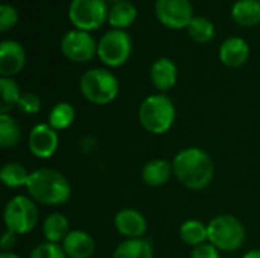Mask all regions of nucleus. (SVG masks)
Segmentation results:
<instances>
[{
	"label": "nucleus",
	"mask_w": 260,
	"mask_h": 258,
	"mask_svg": "<svg viewBox=\"0 0 260 258\" xmlns=\"http://www.w3.org/2000/svg\"><path fill=\"white\" fill-rule=\"evenodd\" d=\"M0 114H8L14 106H17L23 94L18 84L12 78H0Z\"/></svg>",
	"instance_id": "393cba45"
},
{
	"label": "nucleus",
	"mask_w": 260,
	"mask_h": 258,
	"mask_svg": "<svg viewBox=\"0 0 260 258\" xmlns=\"http://www.w3.org/2000/svg\"><path fill=\"white\" fill-rule=\"evenodd\" d=\"M17 108L23 113V114H27V116H32V114H37L40 109H41V100L37 94L34 93H23L20 100H18V105Z\"/></svg>",
	"instance_id": "c85d7f7f"
},
{
	"label": "nucleus",
	"mask_w": 260,
	"mask_h": 258,
	"mask_svg": "<svg viewBox=\"0 0 260 258\" xmlns=\"http://www.w3.org/2000/svg\"><path fill=\"white\" fill-rule=\"evenodd\" d=\"M29 151L37 158H50L59 144L56 131L49 123H40L32 128L27 138Z\"/></svg>",
	"instance_id": "9b49d317"
},
{
	"label": "nucleus",
	"mask_w": 260,
	"mask_h": 258,
	"mask_svg": "<svg viewBox=\"0 0 260 258\" xmlns=\"http://www.w3.org/2000/svg\"><path fill=\"white\" fill-rule=\"evenodd\" d=\"M111 258H154V248L146 239H126L114 249Z\"/></svg>",
	"instance_id": "6ab92c4d"
},
{
	"label": "nucleus",
	"mask_w": 260,
	"mask_h": 258,
	"mask_svg": "<svg viewBox=\"0 0 260 258\" xmlns=\"http://www.w3.org/2000/svg\"><path fill=\"white\" fill-rule=\"evenodd\" d=\"M233 20L241 26L260 23V0H238L232 8Z\"/></svg>",
	"instance_id": "aec40b11"
},
{
	"label": "nucleus",
	"mask_w": 260,
	"mask_h": 258,
	"mask_svg": "<svg viewBox=\"0 0 260 258\" xmlns=\"http://www.w3.org/2000/svg\"><path fill=\"white\" fill-rule=\"evenodd\" d=\"M38 216V208L34 199L26 196H15L6 204L3 220L6 230L21 236L29 234L37 227Z\"/></svg>",
	"instance_id": "423d86ee"
},
{
	"label": "nucleus",
	"mask_w": 260,
	"mask_h": 258,
	"mask_svg": "<svg viewBox=\"0 0 260 258\" xmlns=\"http://www.w3.org/2000/svg\"><path fill=\"white\" fill-rule=\"evenodd\" d=\"M180 237L189 246H200L209 242V231L207 225L198 219H189L180 227Z\"/></svg>",
	"instance_id": "4be33fe9"
},
{
	"label": "nucleus",
	"mask_w": 260,
	"mask_h": 258,
	"mask_svg": "<svg viewBox=\"0 0 260 258\" xmlns=\"http://www.w3.org/2000/svg\"><path fill=\"white\" fill-rule=\"evenodd\" d=\"M17 20H18L17 9L9 3H3L0 6V32H6L11 27H14Z\"/></svg>",
	"instance_id": "c756f323"
},
{
	"label": "nucleus",
	"mask_w": 260,
	"mask_h": 258,
	"mask_svg": "<svg viewBox=\"0 0 260 258\" xmlns=\"http://www.w3.org/2000/svg\"><path fill=\"white\" fill-rule=\"evenodd\" d=\"M17 242V234L9 231V230H5V233L2 234V252H8Z\"/></svg>",
	"instance_id": "2f4dec72"
},
{
	"label": "nucleus",
	"mask_w": 260,
	"mask_h": 258,
	"mask_svg": "<svg viewBox=\"0 0 260 258\" xmlns=\"http://www.w3.org/2000/svg\"><path fill=\"white\" fill-rule=\"evenodd\" d=\"M136 18H137V9L128 0L114 3L108 12V23L110 26H113V29L125 30L136 21Z\"/></svg>",
	"instance_id": "412c9836"
},
{
	"label": "nucleus",
	"mask_w": 260,
	"mask_h": 258,
	"mask_svg": "<svg viewBox=\"0 0 260 258\" xmlns=\"http://www.w3.org/2000/svg\"><path fill=\"white\" fill-rule=\"evenodd\" d=\"M229 258H232V257H229Z\"/></svg>",
	"instance_id": "c9c22d12"
},
{
	"label": "nucleus",
	"mask_w": 260,
	"mask_h": 258,
	"mask_svg": "<svg viewBox=\"0 0 260 258\" xmlns=\"http://www.w3.org/2000/svg\"><path fill=\"white\" fill-rule=\"evenodd\" d=\"M155 17L171 29H183L193 20V8L189 0H155Z\"/></svg>",
	"instance_id": "9d476101"
},
{
	"label": "nucleus",
	"mask_w": 260,
	"mask_h": 258,
	"mask_svg": "<svg viewBox=\"0 0 260 258\" xmlns=\"http://www.w3.org/2000/svg\"><path fill=\"white\" fill-rule=\"evenodd\" d=\"M29 172L21 163H6L0 170V179L8 189H18L26 187L29 179Z\"/></svg>",
	"instance_id": "5701e85b"
},
{
	"label": "nucleus",
	"mask_w": 260,
	"mask_h": 258,
	"mask_svg": "<svg viewBox=\"0 0 260 258\" xmlns=\"http://www.w3.org/2000/svg\"><path fill=\"white\" fill-rule=\"evenodd\" d=\"M250 56L248 43L241 36H232L222 41L219 46V59L224 65L230 68L242 67Z\"/></svg>",
	"instance_id": "4468645a"
},
{
	"label": "nucleus",
	"mask_w": 260,
	"mask_h": 258,
	"mask_svg": "<svg viewBox=\"0 0 260 258\" xmlns=\"http://www.w3.org/2000/svg\"><path fill=\"white\" fill-rule=\"evenodd\" d=\"M178 79V70L169 58H158L151 65V81L158 91L171 90Z\"/></svg>",
	"instance_id": "dca6fc26"
},
{
	"label": "nucleus",
	"mask_w": 260,
	"mask_h": 258,
	"mask_svg": "<svg viewBox=\"0 0 260 258\" xmlns=\"http://www.w3.org/2000/svg\"><path fill=\"white\" fill-rule=\"evenodd\" d=\"M209 243L224 252L238 251L245 242V228L236 217L221 214L213 217L209 225Z\"/></svg>",
	"instance_id": "39448f33"
},
{
	"label": "nucleus",
	"mask_w": 260,
	"mask_h": 258,
	"mask_svg": "<svg viewBox=\"0 0 260 258\" xmlns=\"http://www.w3.org/2000/svg\"><path fill=\"white\" fill-rule=\"evenodd\" d=\"M0 258H20L17 254H14L12 251H8V252H2Z\"/></svg>",
	"instance_id": "72a5a7b5"
},
{
	"label": "nucleus",
	"mask_w": 260,
	"mask_h": 258,
	"mask_svg": "<svg viewBox=\"0 0 260 258\" xmlns=\"http://www.w3.org/2000/svg\"><path fill=\"white\" fill-rule=\"evenodd\" d=\"M61 246L67 258H90L96 251L94 239L82 230H72Z\"/></svg>",
	"instance_id": "2eb2a0df"
},
{
	"label": "nucleus",
	"mask_w": 260,
	"mask_h": 258,
	"mask_svg": "<svg viewBox=\"0 0 260 258\" xmlns=\"http://www.w3.org/2000/svg\"><path fill=\"white\" fill-rule=\"evenodd\" d=\"M81 94L94 105H108L119 94V81L107 68H90L79 79Z\"/></svg>",
	"instance_id": "20e7f679"
},
{
	"label": "nucleus",
	"mask_w": 260,
	"mask_h": 258,
	"mask_svg": "<svg viewBox=\"0 0 260 258\" xmlns=\"http://www.w3.org/2000/svg\"><path fill=\"white\" fill-rule=\"evenodd\" d=\"M175 117V105L166 94H151L139 108V120L142 126L155 135L168 132L172 128Z\"/></svg>",
	"instance_id": "7ed1b4c3"
},
{
	"label": "nucleus",
	"mask_w": 260,
	"mask_h": 258,
	"mask_svg": "<svg viewBox=\"0 0 260 258\" xmlns=\"http://www.w3.org/2000/svg\"><path fill=\"white\" fill-rule=\"evenodd\" d=\"M114 227L117 233L126 239H143L148 230L145 216L134 208H123L114 217Z\"/></svg>",
	"instance_id": "ddd939ff"
},
{
	"label": "nucleus",
	"mask_w": 260,
	"mask_h": 258,
	"mask_svg": "<svg viewBox=\"0 0 260 258\" xmlns=\"http://www.w3.org/2000/svg\"><path fill=\"white\" fill-rule=\"evenodd\" d=\"M26 64V50L15 40H3L0 43V75L2 78H14Z\"/></svg>",
	"instance_id": "f8f14e48"
},
{
	"label": "nucleus",
	"mask_w": 260,
	"mask_h": 258,
	"mask_svg": "<svg viewBox=\"0 0 260 258\" xmlns=\"http://www.w3.org/2000/svg\"><path fill=\"white\" fill-rule=\"evenodd\" d=\"M107 0H72L69 6V20L79 30L99 29L108 21Z\"/></svg>",
	"instance_id": "0eeeda50"
},
{
	"label": "nucleus",
	"mask_w": 260,
	"mask_h": 258,
	"mask_svg": "<svg viewBox=\"0 0 260 258\" xmlns=\"http://www.w3.org/2000/svg\"><path fill=\"white\" fill-rule=\"evenodd\" d=\"M61 52L72 62H87L98 53V43L90 32L72 29L61 38Z\"/></svg>",
	"instance_id": "1a4fd4ad"
},
{
	"label": "nucleus",
	"mask_w": 260,
	"mask_h": 258,
	"mask_svg": "<svg viewBox=\"0 0 260 258\" xmlns=\"http://www.w3.org/2000/svg\"><path fill=\"white\" fill-rule=\"evenodd\" d=\"M21 140V129L17 120L9 114H0V146L3 149L15 148Z\"/></svg>",
	"instance_id": "b1692460"
},
{
	"label": "nucleus",
	"mask_w": 260,
	"mask_h": 258,
	"mask_svg": "<svg viewBox=\"0 0 260 258\" xmlns=\"http://www.w3.org/2000/svg\"><path fill=\"white\" fill-rule=\"evenodd\" d=\"M190 258H221L219 257V249L215 248L212 243H203L197 248L192 249Z\"/></svg>",
	"instance_id": "7c9ffc66"
},
{
	"label": "nucleus",
	"mask_w": 260,
	"mask_h": 258,
	"mask_svg": "<svg viewBox=\"0 0 260 258\" xmlns=\"http://www.w3.org/2000/svg\"><path fill=\"white\" fill-rule=\"evenodd\" d=\"M29 258H67V255L59 243L43 242L32 249Z\"/></svg>",
	"instance_id": "cd10ccee"
},
{
	"label": "nucleus",
	"mask_w": 260,
	"mask_h": 258,
	"mask_svg": "<svg viewBox=\"0 0 260 258\" xmlns=\"http://www.w3.org/2000/svg\"><path fill=\"white\" fill-rule=\"evenodd\" d=\"M174 175L189 190L206 189L215 175V166L207 152L200 148L180 151L172 161Z\"/></svg>",
	"instance_id": "f257e3e1"
},
{
	"label": "nucleus",
	"mask_w": 260,
	"mask_h": 258,
	"mask_svg": "<svg viewBox=\"0 0 260 258\" xmlns=\"http://www.w3.org/2000/svg\"><path fill=\"white\" fill-rule=\"evenodd\" d=\"M242 258H260V249H253V251L247 252Z\"/></svg>",
	"instance_id": "473e14b6"
},
{
	"label": "nucleus",
	"mask_w": 260,
	"mask_h": 258,
	"mask_svg": "<svg viewBox=\"0 0 260 258\" xmlns=\"http://www.w3.org/2000/svg\"><path fill=\"white\" fill-rule=\"evenodd\" d=\"M75 120V108L69 102L56 103L49 114V125L55 131H64L72 126Z\"/></svg>",
	"instance_id": "a878e982"
},
{
	"label": "nucleus",
	"mask_w": 260,
	"mask_h": 258,
	"mask_svg": "<svg viewBox=\"0 0 260 258\" xmlns=\"http://www.w3.org/2000/svg\"><path fill=\"white\" fill-rule=\"evenodd\" d=\"M69 219L61 213H52L43 222V234L46 242L50 243H62L64 239L70 234Z\"/></svg>",
	"instance_id": "a211bd4d"
},
{
	"label": "nucleus",
	"mask_w": 260,
	"mask_h": 258,
	"mask_svg": "<svg viewBox=\"0 0 260 258\" xmlns=\"http://www.w3.org/2000/svg\"><path fill=\"white\" fill-rule=\"evenodd\" d=\"M187 32L192 40L198 43H209L215 36V24L207 17H193L187 26Z\"/></svg>",
	"instance_id": "bb28decb"
},
{
	"label": "nucleus",
	"mask_w": 260,
	"mask_h": 258,
	"mask_svg": "<svg viewBox=\"0 0 260 258\" xmlns=\"http://www.w3.org/2000/svg\"><path fill=\"white\" fill-rule=\"evenodd\" d=\"M30 198L41 205H61L72 196V187L67 178L49 167L37 169L29 175L26 184Z\"/></svg>",
	"instance_id": "f03ea898"
},
{
	"label": "nucleus",
	"mask_w": 260,
	"mask_h": 258,
	"mask_svg": "<svg viewBox=\"0 0 260 258\" xmlns=\"http://www.w3.org/2000/svg\"><path fill=\"white\" fill-rule=\"evenodd\" d=\"M172 173L174 169L168 160L155 158L145 164L142 170V179L149 187H163L165 184H168Z\"/></svg>",
	"instance_id": "f3484780"
},
{
	"label": "nucleus",
	"mask_w": 260,
	"mask_h": 258,
	"mask_svg": "<svg viewBox=\"0 0 260 258\" xmlns=\"http://www.w3.org/2000/svg\"><path fill=\"white\" fill-rule=\"evenodd\" d=\"M133 52V40L128 32L111 29L102 35L98 43V56L108 67H120Z\"/></svg>",
	"instance_id": "6e6552de"
},
{
	"label": "nucleus",
	"mask_w": 260,
	"mask_h": 258,
	"mask_svg": "<svg viewBox=\"0 0 260 258\" xmlns=\"http://www.w3.org/2000/svg\"><path fill=\"white\" fill-rule=\"evenodd\" d=\"M107 2H113V3H119V2H126V0H107Z\"/></svg>",
	"instance_id": "f704fd0d"
}]
</instances>
